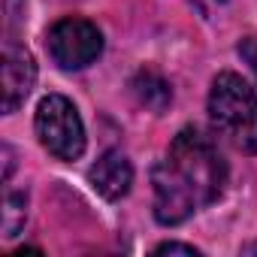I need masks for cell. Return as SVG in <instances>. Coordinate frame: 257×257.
Returning <instances> with one entry per match:
<instances>
[{"label": "cell", "instance_id": "6da1fadb", "mask_svg": "<svg viewBox=\"0 0 257 257\" xmlns=\"http://www.w3.org/2000/svg\"><path fill=\"white\" fill-rule=\"evenodd\" d=\"M224 182L227 164L215 143L194 127H185L152 173L155 218L167 227L188 221L197 209L221 197Z\"/></svg>", "mask_w": 257, "mask_h": 257}, {"label": "cell", "instance_id": "7a4b0ae2", "mask_svg": "<svg viewBox=\"0 0 257 257\" xmlns=\"http://www.w3.org/2000/svg\"><path fill=\"white\" fill-rule=\"evenodd\" d=\"M209 118L215 134L236 152L257 155V94L239 73H218L209 91Z\"/></svg>", "mask_w": 257, "mask_h": 257}, {"label": "cell", "instance_id": "3957f363", "mask_svg": "<svg viewBox=\"0 0 257 257\" xmlns=\"http://www.w3.org/2000/svg\"><path fill=\"white\" fill-rule=\"evenodd\" d=\"M37 137L49 155L58 161H76L85 152V127L76 112V106L64 94H49L37 106Z\"/></svg>", "mask_w": 257, "mask_h": 257}, {"label": "cell", "instance_id": "277c9868", "mask_svg": "<svg viewBox=\"0 0 257 257\" xmlns=\"http://www.w3.org/2000/svg\"><path fill=\"white\" fill-rule=\"evenodd\" d=\"M46 49L61 70H85L103 55V34L88 19H61L49 28Z\"/></svg>", "mask_w": 257, "mask_h": 257}, {"label": "cell", "instance_id": "5b68a950", "mask_svg": "<svg viewBox=\"0 0 257 257\" xmlns=\"http://www.w3.org/2000/svg\"><path fill=\"white\" fill-rule=\"evenodd\" d=\"M37 82V64L25 46H19L13 37L4 43V76H0V88H4V112H16L31 88Z\"/></svg>", "mask_w": 257, "mask_h": 257}, {"label": "cell", "instance_id": "8992f818", "mask_svg": "<svg viewBox=\"0 0 257 257\" xmlns=\"http://www.w3.org/2000/svg\"><path fill=\"white\" fill-rule=\"evenodd\" d=\"M88 176H91V185L97 188V194L106 200H121L134 185V167L121 152H106L91 167Z\"/></svg>", "mask_w": 257, "mask_h": 257}, {"label": "cell", "instance_id": "52a82bcc", "mask_svg": "<svg viewBox=\"0 0 257 257\" xmlns=\"http://www.w3.org/2000/svg\"><path fill=\"white\" fill-rule=\"evenodd\" d=\"M131 88H134L137 100H140L143 106L155 109V112L167 109V103L173 100V91H170V85H167V82H164L158 73H140V76L131 82Z\"/></svg>", "mask_w": 257, "mask_h": 257}, {"label": "cell", "instance_id": "ba28073f", "mask_svg": "<svg viewBox=\"0 0 257 257\" xmlns=\"http://www.w3.org/2000/svg\"><path fill=\"white\" fill-rule=\"evenodd\" d=\"M25 206H28L25 194H13V191H7V200H4V233H7V236H16L19 227L25 224V215H28Z\"/></svg>", "mask_w": 257, "mask_h": 257}, {"label": "cell", "instance_id": "9c48e42d", "mask_svg": "<svg viewBox=\"0 0 257 257\" xmlns=\"http://www.w3.org/2000/svg\"><path fill=\"white\" fill-rule=\"evenodd\" d=\"M239 55L248 61V67H251V70H254V76H257V37L242 40V43H239Z\"/></svg>", "mask_w": 257, "mask_h": 257}, {"label": "cell", "instance_id": "30bf717a", "mask_svg": "<svg viewBox=\"0 0 257 257\" xmlns=\"http://www.w3.org/2000/svg\"><path fill=\"white\" fill-rule=\"evenodd\" d=\"M155 254H188V257H197L200 251L194 245H182V242H164L155 248Z\"/></svg>", "mask_w": 257, "mask_h": 257}, {"label": "cell", "instance_id": "8fae6325", "mask_svg": "<svg viewBox=\"0 0 257 257\" xmlns=\"http://www.w3.org/2000/svg\"><path fill=\"white\" fill-rule=\"evenodd\" d=\"M242 254H257V242H251V245H245V248H242Z\"/></svg>", "mask_w": 257, "mask_h": 257}]
</instances>
